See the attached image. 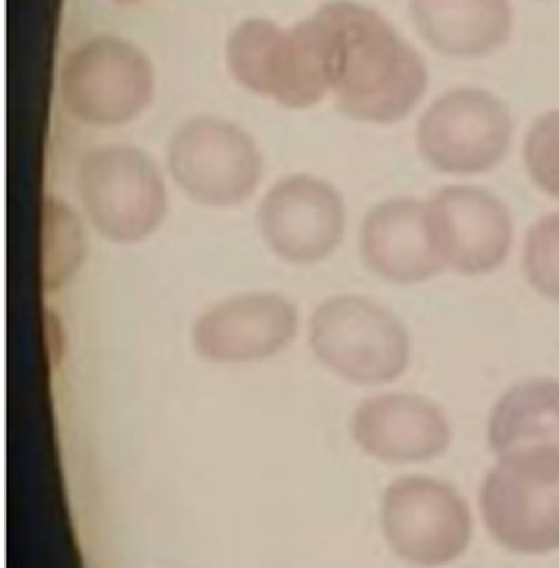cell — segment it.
<instances>
[{
  "mask_svg": "<svg viewBox=\"0 0 559 568\" xmlns=\"http://www.w3.org/2000/svg\"><path fill=\"white\" fill-rule=\"evenodd\" d=\"M328 73V98L356 123L409 118L429 90L424 57L376 9L332 0L312 14Z\"/></svg>",
  "mask_w": 559,
  "mask_h": 568,
  "instance_id": "1",
  "label": "cell"
},
{
  "mask_svg": "<svg viewBox=\"0 0 559 568\" xmlns=\"http://www.w3.org/2000/svg\"><path fill=\"white\" fill-rule=\"evenodd\" d=\"M306 337L317 363L350 385H390L413 363L409 326L367 296L345 293L317 304Z\"/></svg>",
  "mask_w": 559,
  "mask_h": 568,
  "instance_id": "2",
  "label": "cell"
},
{
  "mask_svg": "<svg viewBox=\"0 0 559 568\" xmlns=\"http://www.w3.org/2000/svg\"><path fill=\"white\" fill-rule=\"evenodd\" d=\"M75 195L101 237L118 245L145 243L170 210L162 168L136 145H98L75 168Z\"/></svg>",
  "mask_w": 559,
  "mask_h": 568,
  "instance_id": "3",
  "label": "cell"
},
{
  "mask_svg": "<svg viewBox=\"0 0 559 568\" xmlns=\"http://www.w3.org/2000/svg\"><path fill=\"white\" fill-rule=\"evenodd\" d=\"M226 64L243 90L284 109H312L328 98V73L321 34L312 14L284 26L248 18L226 40Z\"/></svg>",
  "mask_w": 559,
  "mask_h": 568,
  "instance_id": "4",
  "label": "cell"
},
{
  "mask_svg": "<svg viewBox=\"0 0 559 568\" xmlns=\"http://www.w3.org/2000/svg\"><path fill=\"white\" fill-rule=\"evenodd\" d=\"M487 535L512 555L542 557L559 549V449L496 457L479 488Z\"/></svg>",
  "mask_w": 559,
  "mask_h": 568,
  "instance_id": "5",
  "label": "cell"
},
{
  "mask_svg": "<svg viewBox=\"0 0 559 568\" xmlns=\"http://www.w3.org/2000/svg\"><path fill=\"white\" fill-rule=\"evenodd\" d=\"M164 168L190 201L212 210L245 204L260 190L265 156L240 123L217 114H195L170 134Z\"/></svg>",
  "mask_w": 559,
  "mask_h": 568,
  "instance_id": "6",
  "label": "cell"
},
{
  "mask_svg": "<svg viewBox=\"0 0 559 568\" xmlns=\"http://www.w3.org/2000/svg\"><path fill=\"white\" fill-rule=\"evenodd\" d=\"M512 134V112L496 92L454 87L424 109L415 145L431 171L474 179L496 171L507 160Z\"/></svg>",
  "mask_w": 559,
  "mask_h": 568,
  "instance_id": "7",
  "label": "cell"
},
{
  "mask_svg": "<svg viewBox=\"0 0 559 568\" xmlns=\"http://www.w3.org/2000/svg\"><path fill=\"white\" fill-rule=\"evenodd\" d=\"M156 73L140 45L98 34L68 53L59 73V95L75 120L114 129L140 118L153 101Z\"/></svg>",
  "mask_w": 559,
  "mask_h": 568,
  "instance_id": "8",
  "label": "cell"
},
{
  "mask_svg": "<svg viewBox=\"0 0 559 568\" xmlns=\"http://www.w3.org/2000/svg\"><path fill=\"white\" fill-rule=\"evenodd\" d=\"M379 524L393 555L415 568L448 566L474 540V513L465 496L429 474L393 479L382 494Z\"/></svg>",
  "mask_w": 559,
  "mask_h": 568,
  "instance_id": "9",
  "label": "cell"
},
{
  "mask_svg": "<svg viewBox=\"0 0 559 568\" xmlns=\"http://www.w3.org/2000/svg\"><path fill=\"white\" fill-rule=\"evenodd\" d=\"M348 210L332 182L315 173L278 179L260 201L256 229L273 254L287 265H317L343 245Z\"/></svg>",
  "mask_w": 559,
  "mask_h": 568,
  "instance_id": "10",
  "label": "cell"
},
{
  "mask_svg": "<svg viewBox=\"0 0 559 568\" xmlns=\"http://www.w3.org/2000/svg\"><path fill=\"white\" fill-rule=\"evenodd\" d=\"M426 215L443 271L487 276L509 260L515 243L512 212L492 190L448 184L426 199Z\"/></svg>",
  "mask_w": 559,
  "mask_h": 568,
  "instance_id": "11",
  "label": "cell"
},
{
  "mask_svg": "<svg viewBox=\"0 0 559 568\" xmlns=\"http://www.w3.org/2000/svg\"><path fill=\"white\" fill-rule=\"evenodd\" d=\"M301 310L293 298L271 291L237 293L212 304L195 318L190 341L206 363H265L293 346Z\"/></svg>",
  "mask_w": 559,
  "mask_h": 568,
  "instance_id": "12",
  "label": "cell"
},
{
  "mask_svg": "<svg viewBox=\"0 0 559 568\" xmlns=\"http://www.w3.org/2000/svg\"><path fill=\"white\" fill-rule=\"evenodd\" d=\"M446 409L420 393H379L350 415V440L385 466H420L443 457L451 446Z\"/></svg>",
  "mask_w": 559,
  "mask_h": 568,
  "instance_id": "13",
  "label": "cell"
},
{
  "mask_svg": "<svg viewBox=\"0 0 559 568\" xmlns=\"http://www.w3.org/2000/svg\"><path fill=\"white\" fill-rule=\"evenodd\" d=\"M359 256L373 276L398 287L424 284L443 273L426 201L393 195L370 206L359 226Z\"/></svg>",
  "mask_w": 559,
  "mask_h": 568,
  "instance_id": "14",
  "label": "cell"
},
{
  "mask_svg": "<svg viewBox=\"0 0 559 568\" xmlns=\"http://www.w3.org/2000/svg\"><path fill=\"white\" fill-rule=\"evenodd\" d=\"M420 40L451 59H481L512 37L509 0H409Z\"/></svg>",
  "mask_w": 559,
  "mask_h": 568,
  "instance_id": "15",
  "label": "cell"
},
{
  "mask_svg": "<svg viewBox=\"0 0 559 568\" xmlns=\"http://www.w3.org/2000/svg\"><path fill=\"white\" fill-rule=\"evenodd\" d=\"M496 457L526 449H559V379L531 376L498 396L487 420Z\"/></svg>",
  "mask_w": 559,
  "mask_h": 568,
  "instance_id": "16",
  "label": "cell"
},
{
  "mask_svg": "<svg viewBox=\"0 0 559 568\" xmlns=\"http://www.w3.org/2000/svg\"><path fill=\"white\" fill-rule=\"evenodd\" d=\"M87 243L79 215L64 201H45L42 221V276L51 287H64L84 262Z\"/></svg>",
  "mask_w": 559,
  "mask_h": 568,
  "instance_id": "17",
  "label": "cell"
},
{
  "mask_svg": "<svg viewBox=\"0 0 559 568\" xmlns=\"http://www.w3.org/2000/svg\"><path fill=\"white\" fill-rule=\"evenodd\" d=\"M520 271L531 291L559 304V212L537 217L524 237Z\"/></svg>",
  "mask_w": 559,
  "mask_h": 568,
  "instance_id": "18",
  "label": "cell"
},
{
  "mask_svg": "<svg viewBox=\"0 0 559 568\" xmlns=\"http://www.w3.org/2000/svg\"><path fill=\"white\" fill-rule=\"evenodd\" d=\"M524 168L529 182L559 201V109L542 112L524 136Z\"/></svg>",
  "mask_w": 559,
  "mask_h": 568,
  "instance_id": "19",
  "label": "cell"
},
{
  "mask_svg": "<svg viewBox=\"0 0 559 568\" xmlns=\"http://www.w3.org/2000/svg\"><path fill=\"white\" fill-rule=\"evenodd\" d=\"M114 3H123V7H134V3H142V0H114Z\"/></svg>",
  "mask_w": 559,
  "mask_h": 568,
  "instance_id": "20",
  "label": "cell"
}]
</instances>
